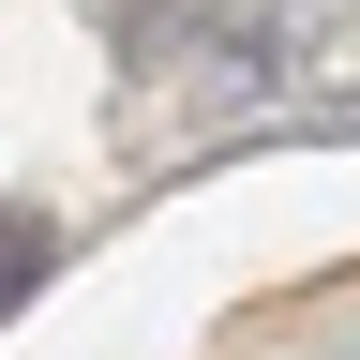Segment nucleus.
I'll return each mask as SVG.
<instances>
[{
    "label": "nucleus",
    "mask_w": 360,
    "mask_h": 360,
    "mask_svg": "<svg viewBox=\"0 0 360 360\" xmlns=\"http://www.w3.org/2000/svg\"><path fill=\"white\" fill-rule=\"evenodd\" d=\"M45 270H60V225H45V210H0V315H15Z\"/></svg>",
    "instance_id": "obj_1"
}]
</instances>
